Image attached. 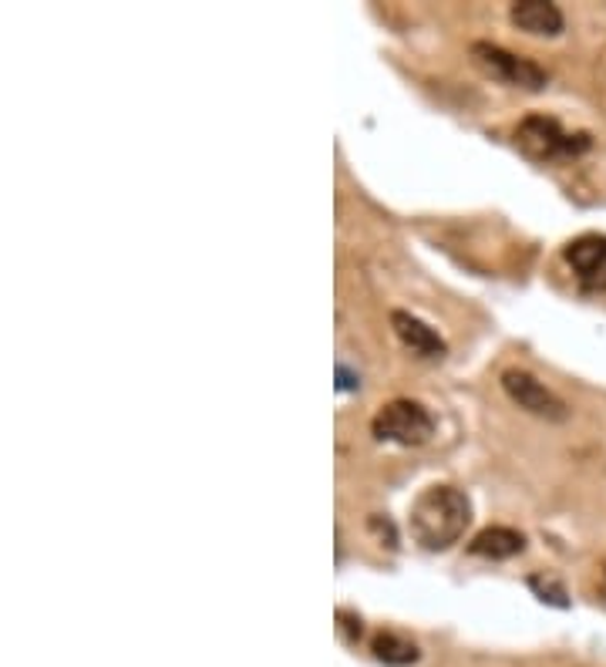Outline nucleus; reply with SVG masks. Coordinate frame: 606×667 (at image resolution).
<instances>
[{
  "label": "nucleus",
  "mask_w": 606,
  "mask_h": 667,
  "mask_svg": "<svg viewBox=\"0 0 606 667\" xmlns=\"http://www.w3.org/2000/svg\"><path fill=\"white\" fill-rule=\"evenodd\" d=\"M469 522H472V503L455 485L425 488V493L411 503V513H408L414 543L428 553H442L455 547L465 537Z\"/></svg>",
  "instance_id": "obj_1"
},
{
  "label": "nucleus",
  "mask_w": 606,
  "mask_h": 667,
  "mask_svg": "<svg viewBox=\"0 0 606 667\" xmlns=\"http://www.w3.org/2000/svg\"><path fill=\"white\" fill-rule=\"evenodd\" d=\"M516 146L536 159V162H552V159H570L590 149V136L586 131H567L556 118L549 115H529L519 122L516 128Z\"/></svg>",
  "instance_id": "obj_2"
},
{
  "label": "nucleus",
  "mask_w": 606,
  "mask_h": 667,
  "mask_svg": "<svg viewBox=\"0 0 606 667\" xmlns=\"http://www.w3.org/2000/svg\"><path fill=\"white\" fill-rule=\"evenodd\" d=\"M370 432L381 441H395V445L411 449V445H425L435 435V418L425 405L411 402V398H395V402H388L375 415Z\"/></svg>",
  "instance_id": "obj_3"
},
{
  "label": "nucleus",
  "mask_w": 606,
  "mask_h": 667,
  "mask_svg": "<svg viewBox=\"0 0 606 667\" xmlns=\"http://www.w3.org/2000/svg\"><path fill=\"white\" fill-rule=\"evenodd\" d=\"M472 61L495 81L508 84V88H523V92H542L549 84V74L546 68H539L536 61L529 58H519L492 41H476L472 44Z\"/></svg>",
  "instance_id": "obj_4"
},
{
  "label": "nucleus",
  "mask_w": 606,
  "mask_h": 667,
  "mask_svg": "<svg viewBox=\"0 0 606 667\" xmlns=\"http://www.w3.org/2000/svg\"><path fill=\"white\" fill-rule=\"evenodd\" d=\"M502 391L508 394V402H516L523 412L536 415V418H546V422H567L570 418V409L567 402L559 398L556 391H549L539 378H533L529 371H519V368H508L502 375Z\"/></svg>",
  "instance_id": "obj_5"
},
{
  "label": "nucleus",
  "mask_w": 606,
  "mask_h": 667,
  "mask_svg": "<svg viewBox=\"0 0 606 667\" xmlns=\"http://www.w3.org/2000/svg\"><path fill=\"white\" fill-rule=\"evenodd\" d=\"M563 256L576 271L583 290H593V294L606 290V237L583 233L563 246Z\"/></svg>",
  "instance_id": "obj_6"
},
{
  "label": "nucleus",
  "mask_w": 606,
  "mask_h": 667,
  "mask_svg": "<svg viewBox=\"0 0 606 667\" xmlns=\"http://www.w3.org/2000/svg\"><path fill=\"white\" fill-rule=\"evenodd\" d=\"M391 327H395L398 341H401L411 354H418V358H445V350H448L445 337H442L435 327H428L422 318L408 314V310H395V314H391Z\"/></svg>",
  "instance_id": "obj_7"
},
{
  "label": "nucleus",
  "mask_w": 606,
  "mask_h": 667,
  "mask_svg": "<svg viewBox=\"0 0 606 667\" xmlns=\"http://www.w3.org/2000/svg\"><path fill=\"white\" fill-rule=\"evenodd\" d=\"M508 21L516 24L519 31L536 34V37L563 34V11H559L556 4H549V0H519V4H512Z\"/></svg>",
  "instance_id": "obj_8"
},
{
  "label": "nucleus",
  "mask_w": 606,
  "mask_h": 667,
  "mask_svg": "<svg viewBox=\"0 0 606 667\" xmlns=\"http://www.w3.org/2000/svg\"><path fill=\"white\" fill-rule=\"evenodd\" d=\"M469 550L485 560H512L526 550V537L519 529H508V526H489L469 543Z\"/></svg>",
  "instance_id": "obj_9"
},
{
  "label": "nucleus",
  "mask_w": 606,
  "mask_h": 667,
  "mask_svg": "<svg viewBox=\"0 0 606 667\" xmlns=\"http://www.w3.org/2000/svg\"><path fill=\"white\" fill-rule=\"evenodd\" d=\"M370 651H375L378 660H385L391 667H408V664H414L418 657H422V651H418L414 641H408L404 634H395V631L375 634V641H370Z\"/></svg>",
  "instance_id": "obj_10"
},
{
  "label": "nucleus",
  "mask_w": 606,
  "mask_h": 667,
  "mask_svg": "<svg viewBox=\"0 0 606 667\" xmlns=\"http://www.w3.org/2000/svg\"><path fill=\"white\" fill-rule=\"evenodd\" d=\"M529 587L533 594L542 600V603H552V607H570V594L563 584H556L552 576H529Z\"/></svg>",
  "instance_id": "obj_11"
},
{
  "label": "nucleus",
  "mask_w": 606,
  "mask_h": 667,
  "mask_svg": "<svg viewBox=\"0 0 606 667\" xmlns=\"http://www.w3.org/2000/svg\"><path fill=\"white\" fill-rule=\"evenodd\" d=\"M338 631L344 634L347 644H357L361 641V617H354L347 610H338Z\"/></svg>",
  "instance_id": "obj_12"
},
{
  "label": "nucleus",
  "mask_w": 606,
  "mask_h": 667,
  "mask_svg": "<svg viewBox=\"0 0 606 667\" xmlns=\"http://www.w3.org/2000/svg\"><path fill=\"white\" fill-rule=\"evenodd\" d=\"M357 384H361V381H357L344 365H338V388H341V391H357Z\"/></svg>",
  "instance_id": "obj_13"
}]
</instances>
